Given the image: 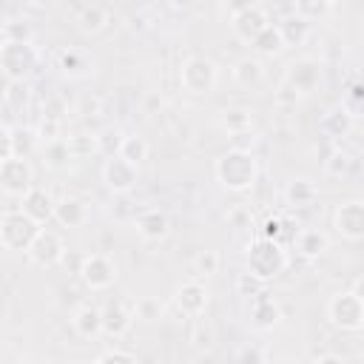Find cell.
<instances>
[{"label": "cell", "mask_w": 364, "mask_h": 364, "mask_svg": "<svg viewBox=\"0 0 364 364\" xmlns=\"http://www.w3.org/2000/svg\"><path fill=\"white\" fill-rule=\"evenodd\" d=\"M276 28H279V34H282V40H284V48L287 46H301L307 37H310V23L307 20H301L299 14H287V17H282L279 23H276Z\"/></svg>", "instance_id": "24"}, {"label": "cell", "mask_w": 364, "mask_h": 364, "mask_svg": "<svg viewBox=\"0 0 364 364\" xmlns=\"http://www.w3.org/2000/svg\"><path fill=\"white\" fill-rule=\"evenodd\" d=\"M245 262H247V273L267 284L270 279H276L279 273H284V267L290 264V256H287V250L279 242H270V239L256 236L247 245Z\"/></svg>", "instance_id": "2"}, {"label": "cell", "mask_w": 364, "mask_h": 364, "mask_svg": "<svg viewBox=\"0 0 364 364\" xmlns=\"http://www.w3.org/2000/svg\"><path fill=\"white\" fill-rule=\"evenodd\" d=\"M80 279L88 290H108L117 279V264L105 253H88L80 262Z\"/></svg>", "instance_id": "10"}, {"label": "cell", "mask_w": 364, "mask_h": 364, "mask_svg": "<svg viewBox=\"0 0 364 364\" xmlns=\"http://www.w3.org/2000/svg\"><path fill=\"white\" fill-rule=\"evenodd\" d=\"M168 230H171V222L156 208H148L136 216V233H139L142 242H162L168 236Z\"/></svg>", "instance_id": "19"}, {"label": "cell", "mask_w": 364, "mask_h": 364, "mask_svg": "<svg viewBox=\"0 0 364 364\" xmlns=\"http://www.w3.org/2000/svg\"><path fill=\"white\" fill-rule=\"evenodd\" d=\"M219 125L228 131V134H242V131H250L253 128V111L250 108H225L219 114Z\"/></svg>", "instance_id": "28"}, {"label": "cell", "mask_w": 364, "mask_h": 364, "mask_svg": "<svg viewBox=\"0 0 364 364\" xmlns=\"http://www.w3.org/2000/svg\"><path fill=\"white\" fill-rule=\"evenodd\" d=\"M264 26H270L264 6H259V3H233L230 6V31L236 34V40L250 46L262 34Z\"/></svg>", "instance_id": "6"}, {"label": "cell", "mask_w": 364, "mask_h": 364, "mask_svg": "<svg viewBox=\"0 0 364 364\" xmlns=\"http://www.w3.org/2000/svg\"><path fill=\"white\" fill-rule=\"evenodd\" d=\"M43 117H46V119H57V122H63V102H60V100H48L46 108H43Z\"/></svg>", "instance_id": "49"}, {"label": "cell", "mask_w": 364, "mask_h": 364, "mask_svg": "<svg viewBox=\"0 0 364 364\" xmlns=\"http://www.w3.org/2000/svg\"><path fill=\"white\" fill-rule=\"evenodd\" d=\"M333 228L341 239L347 242H361L364 239V202L350 199L333 210Z\"/></svg>", "instance_id": "11"}, {"label": "cell", "mask_w": 364, "mask_h": 364, "mask_svg": "<svg viewBox=\"0 0 364 364\" xmlns=\"http://www.w3.org/2000/svg\"><path fill=\"white\" fill-rule=\"evenodd\" d=\"M65 145H68L71 159H85V156L97 154V145H94L91 134H71V136H65Z\"/></svg>", "instance_id": "37"}, {"label": "cell", "mask_w": 364, "mask_h": 364, "mask_svg": "<svg viewBox=\"0 0 364 364\" xmlns=\"http://www.w3.org/2000/svg\"><path fill=\"white\" fill-rule=\"evenodd\" d=\"M213 173H216L222 188H228L233 193H247L259 179V159L253 154L228 151V154H222L216 159Z\"/></svg>", "instance_id": "1"}, {"label": "cell", "mask_w": 364, "mask_h": 364, "mask_svg": "<svg viewBox=\"0 0 364 364\" xmlns=\"http://www.w3.org/2000/svg\"><path fill=\"white\" fill-rule=\"evenodd\" d=\"M208 287L202 284V282H196V279H191V282H182L179 287H176V296H173V301H176V307L185 313V316H202L205 313V307H208Z\"/></svg>", "instance_id": "16"}, {"label": "cell", "mask_w": 364, "mask_h": 364, "mask_svg": "<svg viewBox=\"0 0 364 364\" xmlns=\"http://www.w3.org/2000/svg\"><path fill=\"white\" fill-rule=\"evenodd\" d=\"M236 364H264V350L259 344H245L236 353Z\"/></svg>", "instance_id": "45"}, {"label": "cell", "mask_w": 364, "mask_h": 364, "mask_svg": "<svg viewBox=\"0 0 364 364\" xmlns=\"http://www.w3.org/2000/svg\"><path fill=\"white\" fill-rule=\"evenodd\" d=\"M11 156V128L0 125V162H6Z\"/></svg>", "instance_id": "48"}, {"label": "cell", "mask_w": 364, "mask_h": 364, "mask_svg": "<svg viewBox=\"0 0 364 364\" xmlns=\"http://www.w3.org/2000/svg\"><path fill=\"white\" fill-rule=\"evenodd\" d=\"M3 40L9 43H34V26L26 17H11L3 23Z\"/></svg>", "instance_id": "33"}, {"label": "cell", "mask_w": 364, "mask_h": 364, "mask_svg": "<svg viewBox=\"0 0 364 364\" xmlns=\"http://www.w3.org/2000/svg\"><path fill=\"white\" fill-rule=\"evenodd\" d=\"M361 91H364V88H361V82H358V80H353V82H350V88H347V94L341 97V108H344L353 119L361 114Z\"/></svg>", "instance_id": "40"}, {"label": "cell", "mask_w": 364, "mask_h": 364, "mask_svg": "<svg viewBox=\"0 0 364 364\" xmlns=\"http://www.w3.org/2000/svg\"><path fill=\"white\" fill-rule=\"evenodd\" d=\"M219 270V253L216 250H199L193 256V273L196 276H213Z\"/></svg>", "instance_id": "39"}, {"label": "cell", "mask_w": 364, "mask_h": 364, "mask_svg": "<svg viewBox=\"0 0 364 364\" xmlns=\"http://www.w3.org/2000/svg\"><path fill=\"white\" fill-rule=\"evenodd\" d=\"M350 165H353V156H350V154H344L341 148L330 151V156L324 159V171H327L330 176H336V179H341V176L350 171Z\"/></svg>", "instance_id": "38"}, {"label": "cell", "mask_w": 364, "mask_h": 364, "mask_svg": "<svg viewBox=\"0 0 364 364\" xmlns=\"http://www.w3.org/2000/svg\"><path fill=\"white\" fill-rule=\"evenodd\" d=\"M262 290H264V282H259V279H256V276H250L247 270L236 276V293H239V296L253 299V296H259Z\"/></svg>", "instance_id": "42"}, {"label": "cell", "mask_w": 364, "mask_h": 364, "mask_svg": "<svg viewBox=\"0 0 364 364\" xmlns=\"http://www.w3.org/2000/svg\"><path fill=\"white\" fill-rule=\"evenodd\" d=\"M122 139H125V134L119 131V128H114V125H108V128H102L97 136H94V145H97V154L100 156H105V159H111V156H119V148H122Z\"/></svg>", "instance_id": "31"}, {"label": "cell", "mask_w": 364, "mask_h": 364, "mask_svg": "<svg viewBox=\"0 0 364 364\" xmlns=\"http://www.w3.org/2000/svg\"><path fill=\"white\" fill-rule=\"evenodd\" d=\"M54 205H57V202L51 199V193H48L46 188H37V185H34L28 193L20 196V208H17V210H20L23 216H28L34 225L43 228L48 219H54Z\"/></svg>", "instance_id": "14"}, {"label": "cell", "mask_w": 364, "mask_h": 364, "mask_svg": "<svg viewBox=\"0 0 364 364\" xmlns=\"http://www.w3.org/2000/svg\"><path fill=\"white\" fill-rule=\"evenodd\" d=\"M327 318L333 327L344 333H358L364 327V299L355 296L353 290L333 293L327 301Z\"/></svg>", "instance_id": "5"}, {"label": "cell", "mask_w": 364, "mask_h": 364, "mask_svg": "<svg viewBox=\"0 0 364 364\" xmlns=\"http://www.w3.org/2000/svg\"><path fill=\"white\" fill-rule=\"evenodd\" d=\"M40 51L34 48V43H0V74L9 82H23L26 77H31V71L37 68Z\"/></svg>", "instance_id": "3"}, {"label": "cell", "mask_w": 364, "mask_h": 364, "mask_svg": "<svg viewBox=\"0 0 364 364\" xmlns=\"http://www.w3.org/2000/svg\"><path fill=\"white\" fill-rule=\"evenodd\" d=\"M28 364H46V361H28Z\"/></svg>", "instance_id": "51"}, {"label": "cell", "mask_w": 364, "mask_h": 364, "mask_svg": "<svg viewBox=\"0 0 364 364\" xmlns=\"http://www.w3.org/2000/svg\"><path fill=\"white\" fill-rule=\"evenodd\" d=\"M40 154H43V162H46V168H54V171H63V168L71 162V154H68L65 136H63V139H57V142L40 145Z\"/></svg>", "instance_id": "34"}, {"label": "cell", "mask_w": 364, "mask_h": 364, "mask_svg": "<svg viewBox=\"0 0 364 364\" xmlns=\"http://www.w3.org/2000/svg\"><path fill=\"white\" fill-rule=\"evenodd\" d=\"M91 364H139V361H136V355L128 353V350H105V353H100Z\"/></svg>", "instance_id": "44"}, {"label": "cell", "mask_w": 364, "mask_h": 364, "mask_svg": "<svg viewBox=\"0 0 364 364\" xmlns=\"http://www.w3.org/2000/svg\"><path fill=\"white\" fill-rule=\"evenodd\" d=\"M100 318H102V333L105 336H114V338L125 336L131 330V324H134V313L125 304H119V301H111L108 307H102L100 310Z\"/></svg>", "instance_id": "20"}, {"label": "cell", "mask_w": 364, "mask_h": 364, "mask_svg": "<svg viewBox=\"0 0 364 364\" xmlns=\"http://www.w3.org/2000/svg\"><path fill=\"white\" fill-rule=\"evenodd\" d=\"M37 131V139H40V145H48V142H57V139H63V122H57V119H40V125L34 128Z\"/></svg>", "instance_id": "41"}, {"label": "cell", "mask_w": 364, "mask_h": 364, "mask_svg": "<svg viewBox=\"0 0 364 364\" xmlns=\"http://www.w3.org/2000/svg\"><path fill=\"white\" fill-rule=\"evenodd\" d=\"M34 151H40L37 131L28 128V125H17V128H11V156H17V159H28Z\"/></svg>", "instance_id": "26"}, {"label": "cell", "mask_w": 364, "mask_h": 364, "mask_svg": "<svg viewBox=\"0 0 364 364\" xmlns=\"http://www.w3.org/2000/svg\"><path fill=\"white\" fill-rule=\"evenodd\" d=\"M54 219L63 228H82L88 222V205L80 196H65L54 205Z\"/></svg>", "instance_id": "22"}, {"label": "cell", "mask_w": 364, "mask_h": 364, "mask_svg": "<svg viewBox=\"0 0 364 364\" xmlns=\"http://www.w3.org/2000/svg\"><path fill=\"white\" fill-rule=\"evenodd\" d=\"M250 48H253L259 57H279V54L284 51V40H282V34H279L276 23L264 26V28H262V34L250 43Z\"/></svg>", "instance_id": "27"}, {"label": "cell", "mask_w": 364, "mask_h": 364, "mask_svg": "<svg viewBox=\"0 0 364 364\" xmlns=\"http://www.w3.org/2000/svg\"><path fill=\"white\" fill-rule=\"evenodd\" d=\"M34 188V168L28 159H17L9 156L6 162H0V191L6 196L20 199L23 193H28Z\"/></svg>", "instance_id": "8"}, {"label": "cell", "mask_w": 364, "mask_h": 364, "mask_svg": "<svg viewBox=\"0 0 364 364\" xmlns=\"http://www.w3.org/2000/svg\"><path fill=\"white\" fill-rule=\"evenodd\" d=\"M233 82L242 91H256L264 82V63L259 57H242L233 65Z\"/></svg>", "instance_id": "21"}, {"label": "cell", "mask_w": 364, "mask_h": 364, "mask_svg": "<svg viewBox=\"0 0 364 364\" xmlns=\"http://www.w3.org/2000/svg\"><path fill=\"white\" fill-rule=\"evenodd\" d=\"M102 182H105V188H108L111 193L125 196V193H131V191L136 188V182H139V168H134V165L125 162L122 156H111V159L102 162Z\"/></svg>", "instance_id": "12"}, {"label": "cell", "mask_w": 364, "mask_h": 364, "mask_svg": "<svg viewBox=\"0 0 364 364\" xmlns=\"http://www.w3.org/2000/svg\"><path fill=\"white\" fill-rule=\"evenodd\" d=\"M316 196H318V191L310 179H290L284 185V202L290 208H307L316 202Z\"/></svg>", "instance_id": "25"}, {"label": "cell", "mask_w": 364, "mask_h": 364, "mask_svg": "<svg viewBox=\"0 0 364 364\" xmlns=\"http://www.w3.org/2000/svg\"><path fill=\"white\" fill-rule=\"evenodd\" d=\"M336 6L333 3H324V0H299V3H293V14H299L301 20H307V23H313L316 17H324V14H330Z\"/></svg>", "instance_id": "36"}, {"label": "cell", "mask_w": 364, "mask_h": 364, "mask_svg": "<svg viewBox=\"0 0 364 364\" xmlns=\"http://www.w3.org/2000/svg\"><path fill=\"white\" fill-rule=\"evenodd\" d=\"M108 17H111L108 6H102V3H85V6L77 9L74 23H77V31L80 34L91 37V34H100L108 26Z\"/></svg>", "instance_id": "18"}, {"label": "cell", "mask_w": 364, "mask_h": 364, "mask_svg": "<svg viewBox=\"0 0 364 364\" xmlns=\"http://www.w3.org/2000/svg\"><path fill=\"white\" fill-rule=\"evenodd\" d=\"M259 142V134L250 128V131H242V134H230V148L228 151H239V154H253Z\"/></svg>", "instance_id": "43"}, {"label": "cell", "mask_w": 364, "mask_h": 364, "mask_svg": "<svg viewBox=\"0 0 364 364\" xmlns=\"http://www.w3.org/2000/svg\"><path fill=\"white\" fill-rule=\"evenodd\" d=\"M262 239H270V242H279L282 245V236H284V228H282V216H270L259 233Z\"/></svg>", "instance_id": "47"}, {"label": "cell", "mask_w": 364, "mask_h": 364, "mask_svg": "<svg viewBox=\"0 0 364 364\" xmlns=\"http://www.w3.org/2000/svg\"><path fill=\"white\" fill-rule=\"evenodd\" d=\"M26 256H28V262L37 264V267H54V264L63 262V256H65V245H63V239H60L57 230L40 228L37 236L31 239Z\"/></svg>", "instance_id": "9"}, {"label": "cell", "mask_w": 364, "mask_h": 364, "mask_svg": "<svg viewBox=\"0 0 364 364\" xmlns=\"http://www.w3.org/2000/svg\"><path fill=\"white\" fill-rule=\"evenodd\" d=\"M318 77H321V65L318 60L313 57H301V60H293L284 71V88H290L296 97L299 94H310L316 85H318Z\"/></svg>", "instance_id": "13"}, {"label": "cell", "mask_w": 364, "mask_h": 364, "mask_svg": "<svg viewBox=\"0 0 364 364\" xmlns=\"http://www.w3.org/2000/svg\"><path fill=\"white\" fill-rule=\"evenodd\" d=\"M247 316H250V324H253L256 330H273V327L282 321V304H279L267 290H262L259 296L250 299Z\"/></svg>", "instance_id": "15"}, {"label": "cell", "mask_w": 364, "mask_h": 364, "mask_svg": "<svg viewBox=\"0 0 364 364\" xmlns=\"http://www.w3.org/2000/svg\"><path fill=\"white\" fill-rule=\"evenodd\" d=\"M216 82H219V68L210 57L193 54L179 65V85L188 94H196V97L210 94L216 88Z\"/></svg>", "instance_id": "4"}, {"label": "cell", "mask_w": 364, "mask_h": 364, "mask_svg": "<svg viewBox=\"0 0 364 364\" xmlns=\"http://www.w3.org/2000/svg\"><path fill=\"white\" fill-rule=\"evenodd\" d=\"M71 327H74V333H77V336H82V338H97V336L102 333L100 310H97V307H91V304L77 307V310H74V316H71Z\"/></svg>", "instance_id": "23"}, {"label": "cell", "mask_w": 364, "mask_h": 364, "mask_svg": "<svg viewBox=\"0 0 364 364\" xmlns=\"http://www.w3.org/2000/svg\"><path fill=\"white\" fill-rule=\"evenodd\" d=\"M228 222H230L236 230H242V228H250V222H253V213H250L245 205H236L233 210H228Z\"/></svg>", "instance_id": "46"}, {"label": "cell", "mask_w": 364, "mask_h": 364, "mask_svg": "<svg viewBox=\"0 0 364 364\" xmlns=\"http://www.w3.org/2000/svg\"><path fill=\"white\" fill-rule=\"evenodd\" d=\"M148 154H151V148H148L145 136H139V134H131V136H125V139H122L119 156H122L125 162H131L134 168H139V165L148 159Z\"/></svg>", "instance_id": "32"}, {"label": "cell", "mask_w": 364, "mask_h": 364, "mask_svg": "<svg viewBox=\"0 0 364 364\" xmlns=\"http://www.w3.org/2000/svg\"><path fill=\"white\" fill-rule=\"evenodd\" d=\"M290 245H293V250H296L301 259H318V256L330 247V239H327V233L318 230V228H299V230L293 233Z\"/></svg>", "instance_id": "17"}, {"label": "cell", "mask_w": 364, "mask_h": 364, "mask_svg": "<svg viewBox=\"0 0 364 364\" xmlns=\"http://www.w3.org/2000/svg\"><path fill=\"white\" fill-rule=\"evenodd\" d=\"M313 364H347L341 355H336V353H324V355H318Z\"/></svg>", "instance_id": "50"}, {"label": "cell", "mask_w": 364, "mask_h": 364, "mask_svg": "<svg viewBox=\"0 0 364 364\" xmlns=\"http://www.w3.org/2000/svg\"><path fill=\"white\" fill-rule=\"evenodd\" d=\"M60 71L65 77H82L91 71V60L80 48H65V51H60Z\"/></svg>", "instance_id": "29"}, {"label": "cell", "mask_w": 364, "mask_h": 364, "mask_svg": "<svg viewBox=\"0 0 364 364\" xmlns=\"http://www.w3.org/2000/svg\"><path fill=\"white\" fill-rule=\"evenodd\" d=\"M134 318H139V321H159L162 318V301L156 299V296H142V299H136V304H134Z\"/></svg>", "instance_id": "35"}, {"label": "cell", "mask_w": 364, "mask_h": 364, "mask_svg": "<svg viewBox=\"0 0 364 364\" xmlns=\"http://www.w3.org/2000/svg\"><path fill=\"white\" fill-rule=\"evenodd\" d=\"M37 230H40V225H34L28 216H23L20 210H9L0 216V247L26 253L31 239L37 236Z\"/></svg>", "instance_id": "7"}, {"label": "cell", "mask_w": 364, "mask_h": 364, "mask_svg": "<svg viewBox=\"0 0 364 364\" xmlns=\"http://www.w3.org/2000/svg\"><path fill=\"white\" fill-rule=\"evenodd\" d=\"M353 117L338 105V108H333L330 114H324V119H321V128H324V134L330 136V139H341V136H347L350 134V128H353Z\"/></svg>", "instance_id": "30"}]
</instances>
